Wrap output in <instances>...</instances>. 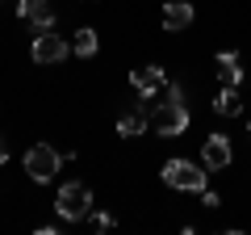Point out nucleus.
<instances>
[{"label":"nucleus","instance_id":"f257e3e1","mask_svg":"<svg viewBox=\"0 0 251 235\" xmlns=\"http://www.w3.org/2000/svg\"><path fill=\"white\" fill-rule=\"evenodd\" d=\"M151 130L163 139H176L188 130V105H184V88L180 84H168V101L151 109Z\"/></svg>","mask_w":251,"mask_h":235},{"label":"nucleus","instance_id":"f03ea898","mask_svg":"<svg viewBox=\"0 0 251 235\" xmlns=\"http://www.w3.org/2000/svg\"><path fill=\"white\" fill-rule=\"evenodd\" d=\"M54 210H59L63 223H80V218L92 214V189L80 181H67L59 193H54Z\"/></svg>","mask_w":251,"mask_h":235},{"label":"nucleus","instance_id":"7ed1b4c3","mask_svg":"<svg viewBox=\"0 0 251 235\" xmlns=\"http://www.w3.org/2000/svg\"><path fill=\"white\" fill-rule=\"evenodd\" d=\"M67 160V155L59 151V147H50V143H34L25 151V176L29 181H38V185H46V181H54L59 176V164Z\"/></svg>","mask_w":251,"mask_h":235},{"label":"nucleus","instance_id":"20e7f679","mask_svg":"<svg viewBox=\"0 0 251 235\" xmlns=\"http://www.w3.org/2000/svg\"><path fill=\"white\" fill-rule=\"evenodd\" d=\"M163 185L168 189H180V193H201L205 189V172L193 160H168L163 164Z\"/></svg>","mask_w":251,"mask_h":235},{"label":"nucleus","instance_id":"39448f33","mask_svg":"<svg viewBox=\"0 0 251 235\" xmlns=\"http://www.w3.org/2000/svg\"><path fill=\"white\" fill-rule=\"evenodd\" d=\"M29 55H34V63H63V59L72 55V42H63L54 29H46V34H34Z\"/></svg>","mask_w":251,"mask_h":235},{"label":"nucleus","instance_id":"423d86ee","mask_svg":"<svg viewBox=\"0 0 251 235\" xmlns=\"http://www.w3.org/2000/svg\"><path fill=\"white\" fill-rule=\"evenodd\" d=\"M130 84H134V92L143 101H151L159 88H168V72H163L159 63H147V67H138V72H130Z\"/></svg>","mask_w":251,"mask_h":235},{"label":"nucleus","instance_id":"0eeeda50","mask_svg":"<svg viewBox=\"0 0 251 235\" xmlns=\"http://www.w3.org/2000/svg\"><path fill=\"white\" fill-rule=\"evenodd\" d=\"M230 160H234V151H230V139L226 135H209L205 143H201V164H205L209 172L230 168Z\"/></svg>","mask_w":251,"mask_h":235},{"label":"nucleus","instance_id":"6e6552de","mask_svg":"<svg viewBox=\"0 0 251 235\" xmlns=\"http://www.w3.org/2000/svg\"><path fill=\"white\" fill-rule=\"evenodd\" d=\"M214 72L222 84H243V55L239 51H218L214 55Z\"/></svg>","mask_w":251,"mask_h":235},{"label":"nucleus","instance_id":"1a4fd4ad","mask_svg":"<svg viewBox=\"0 0 251 235\" xmlns=\"http://www.w3.org/2000/svg\"><path fill=\"white\" fill-rule=\"evenodd\" d=\"M147 126H151V114H147L143 105H138V109H122V114H117V135H122V139H138Z\"/></svg>","mask_w":251,"mask_h":235},{"label":"nucleus","instance_id":"9d476101","mask_svg":"<svg viewBox=\"0 0 251 235\" xmlns=\"http://www.w3.org/2000/svg\"><path fill=\"white\" fill-rule=\"evenodd\" d=\"M193 26V4L188 0H168L163 4V29H184Z\"/></svg>","mask_w":251,"mask_h":235},{"label":"nucleus","instance_id":"9b49d317","mask_svg":"<svg viewBox=\"0 0 251 235\" xmlns=\"http://www.w3.org/2000/svg\"><path fill=\"white\" fill-rule=\"evenodd\" d=\"M214 109H218V114H222V118H234V114H239V109H243L239 84H222V92H218V97H214Z\"/></svg>","mask_w":251,"mask_h":235},{"label":"nucleus","instance_id":"f8f14e48","mask_svg":"<svg viewBox=\"0 0 251 235\" xmlns=\"http://www.w3.org/2000/svg\"><path fill=\"white\" fill-rule=\"evenodd\" d=\"M75 55H80V59H92V55H97V29L92 26H84V29H75Z\"/></svg>","mask_w":251,"mask_h":235},{"label":"nucleus","instance_id":"ddd939ff","mask_svg":"<svg viewBox=\"0 0 251 235\" xmlns=\"http://www.w3.org/2000/svg\"><path fill=\"white\" fill-rule=\"evenodd\" d=\"M113 227V214H92V231H109Z\"/></svg>","mask_w":251,"mask_h":235},{"label":"nucleus","instance_id":"4468645a","mask_svg":"<svg viewBox=\"0 0 251 235\" xmlns=\"http://www.w3.org/2000/svg\"><path fill=\"white\" fill-rule=\"evenodd\" d=\"M201 206H209V210H218V206H222V198H218V193H209V189H201Z\"/></svg>","mask_w":251,"mask_h":235},{"label":"nucleus","instance_id":"2eb2a0df","mask_svg":"<svg viewBox=\"0 0 251 235\" xmlns=\"http://www.w3.org/2000/svg\"><path fill=\"white\" fill-rule=\"evenodd\" d=\"M0 164H9V135H0Z\"/></svg>","mask_w":251,"mask_h":235},{"label":"nucleus","instance_id":"dca6fc26","mask_svg":"<svg viewBox=\"0 0 251 235\" xmlns=\"http://www.w3.org/2000/svg\"><path fill=\"white\" fill-rule=\"evenodd\" d=\"M0 4H13V9H17V4H21V0H0Z\"/></svg>","mask_w":251,"mask_h":235},{"label":"nucleus","instance_id":"f3484780","mask_svg":"<svg viewBox=\"0 0 251 235\" xmlns=\"http://www.w3.org/2000/svg\"><path fill=\"white\" fill-rule=\"evenodd\" d=\"M247 139H251V122H247Z\"/></svg>","mask_w":251,"mask_h":235}]
</instances>
